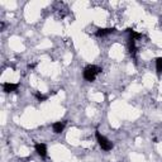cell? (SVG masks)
Masks as SVG:
<instances>
[{
    "label": "cell",
    "mask_w": 162,
    "mask_h": 162,
    "mask_svg": "<svg viewBox=\"0 0 162 162\" xmlns=\"http://www.w3.org/2000/svg\"><path fill=\"white\" fill-rule=\"evenodd\" d=\"M100 72H101L100 67H98V66H95V65H89L84 69L82 75H84V79H85L86 81H94L96 75L100 74Z\"/></svg>",
    "instance_id": "6da1fadb"
},
{
    "label": "cell",
    "mask_w": 162,
    "mask_h": 162,
    "mask_svg": "<svg viewBox=\"0 0 162 162\" xmlns=\"http://www.w3.org/2000/svg\"><path fill=\"white\" fill-rule=\"evenodd\" d=\"M95 136H96L98 143H99V146L101 147V149H104V151H110V149L113 148V143H112L109 139H108V138H105L104 136H101V134H100V132L96 130Z\"/></svg>",
    "instance_id": "7a4b0ae2"
},
{
    "label": "cell",
    "mask_w": 162,
    "mask_h": 162,
    "mask_svg": "<svg viewBox=\"0 0 162 162\" xmlns=\"http://www.w3.org/2000/svg\"><path fill=\"white\" fill-rule=\"evenodd\" d=\"M35 152H37L41 157H46L47 156V146L44 143H37V145H35Z\"/></svg>",
    "instance_id": "3957f363"
},
{
    "label": "cell",
    "mask_w": 162,
    "mask_h": 162,
    "mask_svg": "<svg viewBox=\"0 0 162 162\" xmlns=\"http://www.w3.org/2000/svg\"><path fill=\"white\" fill-rule=\"evenodd\" d=\"M115 32V28H99L96 31V35L98 37H105L108 34H112Z\"/></svg>",
    "instance_id": "277c9868"
},
{
    "label": "cell",
    "mask_w": 162,
    "mask_h": 162,
    "mask_svg": "<svg viewBox=\"0 0 162 162\" xmlns=\"http://www.w3.org/2000/svg\"><path fill=\"white\" fill-rule=\"evenodd\" d=\"M18 84H13V82H5L3 85V89L5 93H13V91H17L18 90Z\"/></svg>",
    "instance_id": "5b68a950"
},
{
    "label": "cell",
    "mask_w": 162,
    "mask_h": 162,
    "mask_svg": "<svg viewBox=\"0 0 162 162\" xmlns=\"http://www.w3.org/2000/svg\"><path fill=\"white\" fill-rule=\"evenodd\" d=\"M65 128V123L63 122H56V123H53L52 125V129L55 133H61V132Z\"/></svg>",
    "instance_id": "8992f818"
},
{
    "label": "cell",
    "mask_w": 162,
    "mask_h": 162,
    "mask_svg": "<svg viewBox=\"0 0 162 162\" xmlns=\"http://www.w3.org/2000/svg\"><path fill=\"white\" fill-rule=\"evenodd\" d=\"M128 51L132 56H136V52H137V48H136V41L129 38V43H128Z\"/></svg>",
    "instance_id": "52a82bcc"
},
{
    "label": "cell",
    "mask_w": 162,
    "mask_h": 162,
    "mask_svg": "<svg viewBox=\"0 0 162 162\" xmlns=\"http://www.w3.org/2000/svg\"><path fill=\"white\" fill-rule=\"evenodd\" d=\"M156 70H157V75L161 76V74H162V57L156 58Z\"/></svg>",
    "instance_id": "ba28073f"
},
{
    "label": "cell",
    "mask_w": 162,
    "mask_h": 162,
    "mask_svg": "<svg viewBox=\"0 0 162 162\" xmlns=\"http://www.w3.org/2000/svg\"><path fill=\"white\" fill-rule=\"evenodd\" d=\"M127 32L130 34V38H132V39H134V41H136V39H139V38L142 37V34H141V33H137L136 31H133V29H130V28L127 29Z\"/></svg>",
    "instance_id": "9c48e42d"
},
{
    "label": "cell",
    "mask_w": 162,
    "mask_h": 162,
    "mask_svg": "<svg viewBox=\"0 0 162 162\" xmlns=\"http://www.w3.org/2000/svg\"><path fill=\"white\" fill-rule=\"evenodd\" d=\"M34 96L37 98L39 101H44V100H47V96H46V95L41 94V93H34Z\"/></svg>",
    "instance_id": "30bf717a"
}]
</instances>
